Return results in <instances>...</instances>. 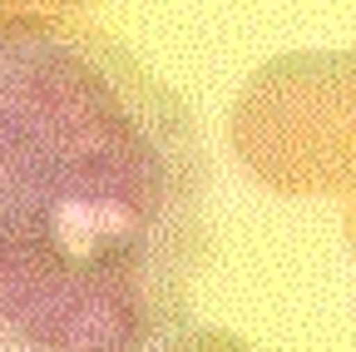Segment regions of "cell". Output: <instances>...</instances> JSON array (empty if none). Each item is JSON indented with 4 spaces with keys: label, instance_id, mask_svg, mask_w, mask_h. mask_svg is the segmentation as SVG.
Wrapping results in <instances>:
<instances>
[{
    "label": "cell",
    "instance_id": "cell-7",
    "mask_svg": "<svg viewBox=\"0 0 356 352\" xmlns=\"http://www.w3.org/2000/svg\"><path fill=\"white\" fill-rule=\"evenodd\" d=\"M341 229H346V243L356 253V204H346V218H341Z\"/></svg>",
    "mask_w": 356,
    "mask_h": 352
},
{
    "label": "cell",
    "instance_id": "cell-2",
    "mask_svg": "<svg viewBox=\"0 0 356 352\" xmlns=\"http://www.w3.org/2000/svg\"><path fill=\"white\" fill-rule=\"evenodd\" d=\"M243 169L277 194H337L341 50H292L248 75L228 114Z\"/></svg>",
    "mask_w": 356,
    "mask_h": 352
},
{
    "label": "cell",
    "instance_id": "cell-1",
    "mask_svg": "<svg viewBox=\"0 0 356 352\" xmlns=\"http://www.w3.org/2000/svg\"><path fill=\"white\" fill-rule=\"evenodd\" d=\"M208 258V149L74 15L0 25V352H159Z\"/></svg>",
    "mask_w": 356,
    "mask_h": 352
},
{
    "label": "cell",
    "instance_id": "cell-6",
    "mask_svg": "<svg viewBox=\"0 0 356 352\" xmlns=\"http://www.w3.org/2000/svg\"><path fill=\"white\" fill-rule=\"evenodd\" d=\"M20 15H30V0H0V25H10Z\"/></svg>",
    "mask_w": 356,
    "mask_h": 352
},
{
    "label": "cell",
    "instance_id": "cell-4",
    "mask_svg": "<svg viewBox=\"0 0 356 352\" xmlns=\"http://www.w3.org/2000/svg\"><path fill=\"white\" fill-rule=\"evenodd\" d=\"M159 352H252L243 337L233 332H222V328H184V332H173Z\"/></svg>",
    "mask_w": 356,
    "mask_h": 352
},
{
    "label": "cell",
    "instance_id": "cell-5",
    "mask_svg": "<svg viewBox=\"0 0 356 352\" xmlns=\"http://www.w3.org/2000/svg\"><path fill=\"white\" fill-rule=\"evenodd\" d=\"M84 6H95V0H30V15H74Z\"/></svg>",
    "mask_w": 356,
    "mask_h": 352
},
{
    "label": "cell",
    "instance_id": "cell-3",
    "mask_svg": "<svg viewBox=\"0 0 356 352\" xmlns=\"http://www.w3.org/2000/svg\"><path fill=\"white\" fill-rule=\"evenodd\" d=\"M337 194L356 204V50H341V139H337Z\"/></svg>",
    "mask_w": 356,
    "mask_h": 352
}]
</instances>
